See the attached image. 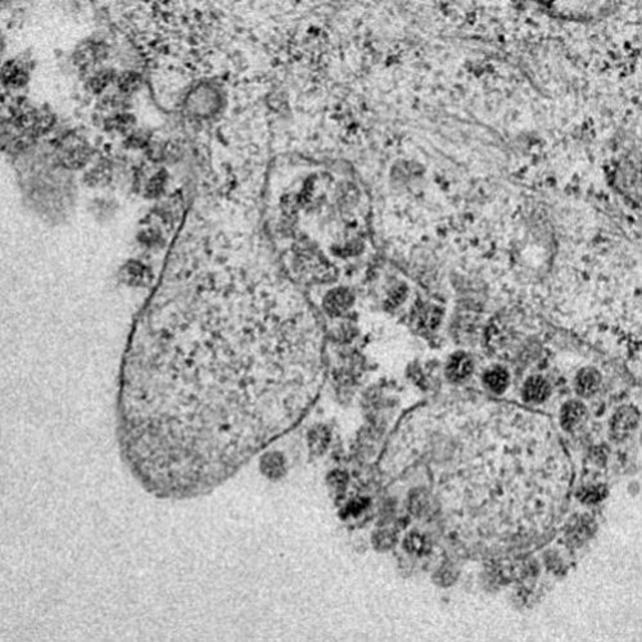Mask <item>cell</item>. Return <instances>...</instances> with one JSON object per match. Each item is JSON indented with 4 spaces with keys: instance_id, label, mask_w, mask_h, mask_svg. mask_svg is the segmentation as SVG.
<instances>
[{
    "instance_id": "1",
    "label": "cell",
    "mask_w": 642,
    "mask_h": 642,
    "mask_svg": "<svg viewBox=\"0 0 642 642\" xmlns=\"http://www.w3.org/2000/svg\"><path fill=\"white\" fill-rule=\"evenodd\" d=\"M321 349L315 317L291 289L242 275L158 286L119 371L123 465L156 499L211 493L306 417Z\"/></svg>"
},
{
    "instance_id": "2",
    "label": "cell",
    "mask_w": 642,
    "mask_h": 642,
    "mask_svg": "<svg viewBox=\"0 0 642 642\" xmlns=\"http://www.w3.org/2000/svg\"><path fill=\"white\" fill-rule=\"evenodd\" d=\"M92 145L82 136L71 135L62 140L57 149V160L69 170H80L92 160Z\"/></svg>"
},
{
    "instance_id": "3",
    "label": "cell",
    "mask_w": 642,
    "mask_h": 642,
    "mask_svg": "<svg viewBox=\"0 0 642 642\" xmlns=\"http://www.w3.org/2000/svg\"><path fill=\"white\" fill-rule=\"evenodd\" d=\"M108 57V47L98 40H85L77 45L72 54V61L82 71L92 70Z\"/></svg>"
},
{
    "instance_id": "4",
    "label": "cell",
    "mask_w": 642,
    "mask_h": 642,
    "mask_svg": "<svg viewBox=\"0 0 642 642\" xmlns=\"http://www.w3.org/2000/svg\"><path fill=\"white\" fill-rule=\"evenodd\" d=\"M587 420V408L581 401L567 402L560 411V424L567 432H576L584 425Z\"/></svg>"
},
{
    "instance_id": "5",
    "label": "cell",
    "mask_w": 642,
    "mask_h": 642,
    "mask_svg": "<svg viewBox=\"0 0 642 642\" xmlns=\"http://www.w3.org/2000/svg\"><path fill=\"white\" fill-rule=\"evenodd\" d=\"M640 415L633 408H623L618 410L612 421V434L614 439H626L639 425Z\"/></svg>"
},
{
    "instance_id": "6",
    "label": "cell",
    "mask_w": 642,
    "mask_h": 642,
    "mask_svg": "<svg viewBox=\"0 0 642 642\" xmlns=\"http://www.w3.org/2000/svg\"><path fill=\"white\" fill-rule=\"evenodd\" d=\"M602 384V375L593 367H584L576 377V392L582 397H591Z\"/></svg>"
},
{
    "instance_id": "7",
    "label": "cell",
    "mask_w": 642,
    "mask_h": 642,
    "mask_svg": "<svg viewBox=\"0 0 642 642\" xmlns=\"http://www.w3.org/2000/svg\"><path fill=\"white\" fill-rule=\"evenodd\" d=\"M521 393L526 402L541 404L550 396V384L542 377H532L524 383Z\"/></svg>"
},
{
    "instance_id": "8",
    "label": "cell",
    "mask_w": 642,
    "mask_h": 642,
    "mask_svg": "<svg viewBox=\"0 0 642 642\" xmlns=\"http://www.w3.org/2000/svg\"><path fill=\"white\" fill-rule=\"evenodd\" d=\"M113 176L112 163L107 160L98 161L84 175V183L92 188H101L111 183Z\"/></svg>"
},
{
    "instance_id": "9",
    "label": "cell",
    "mask_w": 642,
    "mask_h": 642,
    "mask_svg": "<svg viewBox=\"0 0 642 642\" xmlns=\"http://www.w3.org/2000/svg\"><path fill=\"white\" fill-rule=\"evenodd\" d=\"M473 367L471 358L467 354L459 352L449 358L446 373L452 382H462L471 375Z\"/></svg>"
},
{
    "instance_id": "10",
    "label": "cell",
    "mask_w": 642,
    "mask_h": 642,
    "mask_svg": "<svg viewBox=\"0 0 642 642\" xmlns=\"http://www.w3.org/2000/svg\"><path fill=\"white\" fill-rule=\"evenodd\" d=\"M103 126L107 133L123 134L126 136L135 129L136 119L129 112L112 113L106 117Z\"/></svg>"
},
{
    "instance_id": "11",
    "label": "cell",
    "mask_w": 642,
    "mask_h": 642,
    "mask_svg": "<svg viewBox=\"0 0 642 642\" xmlns=\"http://www.w3.org/2000/svg\"><path fill=\"white\" fill-rule=\"evenodd\" d=\"M119 73L113 69H101L98 71L94 72L92 76L86 82V89L88 92H92L94 95L102 94L112 82H116Z\"/></svg>"
},
{
    "instance_id": "12",
    "label": "cell",
    "mask_w": 642,
    "mask_h": 642,
    "mask_svg": "<svg viewBox=\"0 0 642 642\" xmlns=\"http://www.w3.org/2000/svg\"><path fill=\"white\" fill-rule=\"evenodd\" d=\"M17 62H8L1 69V80L7 86L18 88L25 85L29 79V72L25 66H20Z\"/></svg>"
},
{
    "instance_id": "13",
    "label": "cell",
    "mask_w": 642,
    "mask_h": 642,
    "mask_svg": "<svg viewBox=\"0 0 642 642\" xmlns=\"http://www.w3.org/2000/svg\"><path fill=\"white\" fill-rule=\"evenodd\" d=\"M261 471L270 480L282 478L286 473V462L279 452L266 454L261 459Z\"/></svg>"
},
{
    "instance_id": "14",
    "label": "cell",
    "mask_w": 642,
    "mask_h": 642,
    "mask_svg": "<svg viewBox=\"0 0 642 642\" xmlns=\"http://www.w3.org/2000/svg\"><path fill=\"white\" fill-rule=\"evenodd\" d=\"M121 274L123 282L133 286H142L147 283V280L151 279V271L140 262L135 261H129L127 264H125L121 269Z\"/></svg>"
},
{
    "instance_id": "15",
    "label": "cell",
    "mask_w": 642,
    "mask_h": 642,
    "mask_svg": "<svg viewBox=\"0 0 642 642\" xmlns=\"http://www.w3.org/2000/svg\"><path fill=\"white\" fill-rule=\"evenodd\" d=\"M117 90L126 97H132L135 92H139L143 86V76L139 72L125 71L119 73L117 80Z\"/></svg>"
},
{
    "instance_id": "16",
    "label": "cell",
    "mask_w": 642,
    "mask_h": 642,
    "mask_svg": "<svg viewBox=\"0 0 642 642\" xmlns=\"http://www.w3.org/2000/svg\"><path fill=\"white\" fill-rule=\"evenodd\" d=\"M486 386L495 393H502L509 386V373L502 367H492L483 378Z\"/></svg>"
},
{
    "instance_id": "17",
    "label": "cell",
    "mask_w": 642,
    "mask_h": 642,
    "mask_svg": "<svg viewBox=\"0 0 642 642\" xmlns=\"http://www.w3.org/2000/svg\"><path fill=\"white\" fill-rule=\"evenodd\" d=\"M130 97H126L121 92L117 94H110L103 97L102 101L99 102V110L101 111H113V113L127 112L130 108Z\"/></svg>"
},
{
    "instance_id": "18",
    "label": "cell",
    "mask_w": 642,
    "mask_h": 642,
    "mask_svg": "<svg viewBox=\"0 0 642 642\" xmlns=\"http://www.w3.org/2000/svg\"><path fill=\"white\" fill-rule=\"evenodd\" d=\"M151 144L152 133L148 129H134L123 140V145L127 149H147Z\"/></svg>"
},
{
    "instance_id": "19",
    "label": "cell",
    "mask_w": 642,
    "mask_h": 642,
    "mask_svg": "<svg viewBox=\"0 0 642 642\" xmlns=\"http://www.w3.org/2000/svg\"><path fill=\"white\" fill-rule=\"evenodd\" d=\"M167 173L164 170H161L157 173H154L153 176L148 180V183L145 185V197L148 198H157L160 194L163 192V186L166 184V180H167Z\"/></svg>"
},
{
    "instance_id": "20",
    "label": "cell",
    "mask_w": 642,
    "mask_h": 642,
    "mask_svg": "<svg viewBox=\"0 0 642 642\" xmlns=\"http://www.w3.org/2000/svg\"><path fill=\"white\" fill-rule=\"evenodd\" d=\"M349 305H351V296L347 295L345 292L343 293L342 292L334 293L326 301V307H328L329 312H333V314L343 312Z\"/></svg>"
}]
</instances>
